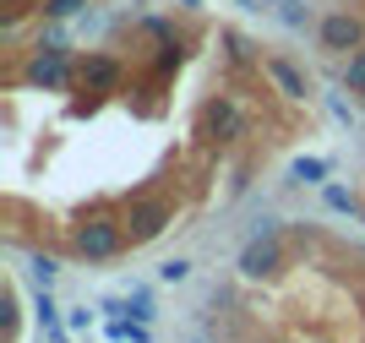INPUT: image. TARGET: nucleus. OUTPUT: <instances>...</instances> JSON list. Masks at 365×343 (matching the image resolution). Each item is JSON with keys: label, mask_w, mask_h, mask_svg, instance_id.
Returning <instances> with one entry per match:
<instances>
[{"label": "nucleus", "mask_w": 365, "mask_h": 343, "mask_svg": "<svg viewBox=\"0 0 365 343\" xmlns=\"http://www.w3.org/2000/svg\"><path fill=\"white\" fill-rule=\"evenodd\" d=\"M76 245H82V256L104 262V256H115V251H120V229H115V224H82Z\"/></svg>", "instance_id": "nucleus-4"}, {"label": "nucleus", "mask_w": 365, "mask_h": 343, "mask_svg": "<svg viewBox=\"0 0 365 343\" xmlns=\"http://www.w3.org/2000/svg\"><path fill=\"white\" fill-rule=\"evenodd\" d=\"M289 175L294 180H322V175H327V158H294Z\"/></svg>", "instance_id": "nucleus-14"}, {"label": "nucleus", "mask_w": 365, "mask_h": 343, "mask_svg": "<svg viewBox=\"0 0 365 343\" xmlns=\"http://www.w3.org/2000/svg\"><path fill=\"white\" fill-rule=\"evenodd\" d=\"M317 39L327 49H338V55H349V49L365 44V22L349 16V11H333V16H322V22H317Z\"/></svg>", "instance_id": "nucleus-1"}, {"label": "nucleus", "mask_w": 365, "mask_h": 343, "mask_svg": "<svg viewBox=\"0 0 365 343\" xmlns=\"http://www.w3.org/2000/svg\"><path fill=\"white\" fill-rule=\"evenodd\" d=\"M88 0H44V16H76Z\"/></svg>", "instance_id": "nucleus-17"}, {"label": "nucleus", "mask_w": 365, "mask_h": 343, "mask_svg": "<svg viewBox=\"0 0 365 343\" xmlns=\"http://www.w3.org/2000/svg\"><path fill=\"white\" fill-rule=\"evenodd\" d=\"M66 76H71L66 49L61 44H38V55H33V66H28V82H38V88H66Z\"/></svg>", "instance_id": "nucleus-2"}, {"label": "nucleus", "mask_w": 365, "mask_h": 343, "mask_svg": "<svg viewBox=\"0 0 365 343\" xmlns=\"http://www.w3.org/2000/svg\"><path fill=\"white\" fill-rule=\"evenodd\" d=\"M82 82H88V88H115V82H120V60L115 55H88L82 60Z\"/></svg>", "instance_id": "nucleus-6"}, {"label": "nucleus", "mask_w": 365, "mask_h": 343, "mask_svg": "<svg viewBox=\"0 0 365 343\" xmlns=\"http://www.w3.org/2000/svg\"><path fill=\"white\" fill-rule=\"evenodd\" d=\"M207 126H213L218 136H240V126H245V115L235 104H229V98H218L213 109H207Z\"/></svg>", "instance_id": "nucleus-8"}, {"label": "nucleus", "mask_w": 365, "mask_h": 343, "mask_svg": "<svg viewBox=\"0 0 365 343\" xmlns=\"http://www.w3.org/2000/svg\"><path fill=\"white\" fill-rule=\"evenodd\" d=\"M267 76H273V82H278L284 93H289V98H305V76L294 71L289 60H267Z\"/></svg>", "instance_id": "nucleus-10"}, {"label": "nucleus", "mask_w": 365, "mask_h": 343, "mask_svg": "<svg viewBox=\"0 0 365 343\" xmlns=\"http://www.w3.org/2000/svg\"><path fill=\"white\" fill-rule=\"evenodd\" d=\"M164 224H169V208H164V202H137V208H131V235H137V240L164 235Z\"/></svg>", "instance_id": "nucleus-5"}, {"label": "nucleus", "mask_w": 365, "mask_h": 343, "mask_svg": "<svg viewBox=\"0 0 365 343\" xmlns=\"http://www.w3.org/2000/svg\"><path fill=\"white\" fill-rule=\"evenodd\" d=\"M33 305H38V327L49 332V343H71V338H66V327H61V305L49 300V289H38V295H33Z\"/></svg>", "instance_id": "nucleus-7"}, {"label": "nucleus", "mask_w": 365, "mask_h": 343, "mask_svg": "<svg viewBox=\"0 0 365 343\" xmlns=\"http://www.w3.org/2000/svg\"><path fill=\"white\" fill-rule=\"evenodd\" d=\"M185 6H197V0H185Z\"/></svg>", "instance_id": "nucleus-18"}, {"label": "nucleus", "mask_w": 365, "mask_h": 343, "mask_svg": "<svg viewBox=\"0 0 365 343\" xmlns=\"http://www.w3.org/2000/svg\"><path fill=\"white\" fill-rule=\"evenodd\" d=\"M278 16H284L289 28H311V11H305L300 0H278Z\"/></svg>", "instance_id": "nucleus-13"}, {"label": "nucleus", "mask_w": 365, "mask_h": 343, "mask_svg": "<svg viewBox=\"0 0 365 343\" xmlns=\"http://www.w3.org/2000/svg\"><path fill=\"white\" fill-rule=\"evenodd\" d=\"M273 267H278V235H251V245L240 251V272L245 278H262Z\"/></svg>", "instance_id": "nucleus-3"}, {"label": "nucleus", "mask_w": 365, "mask_h": 343, "mask_svg": "<svg viewBox=\"0 0 365 343\" xmlns=\"http://www.w3.org/2000/svg\"><path fill=\"white\" fill-rule=\"evenodd\" d=\"M327 208H333V213H360V208H354V196L344 191V185H327Z\"/></svg>", "instance_id": "nucleus-16"}, {"label": "nucleus", "mask_w": 365, "mask_h": 343, "mask_svg": "<svg viewBox=\"0 0 365 343\" xmlns=\"http://www.w3.org/2000/svg\"><path fill=\"white\" fill-rule=\"evenodd\" d=\"M158 278H164V284H185V278H191V262H180V256H175V262H164V267H158Z\"/></svg>", "instance_id": "nucleus-15"}, {"label": "nucleus", "mask_w": 365, "mask_h": 343, "mask_svg": "<svg viewBox=\"0 0 365 343\" xmlns=\"http://www.w3.org/2000/svg\"><path fill=\"white\" fill-rule=\"evenodd\" d=\"M344 82H349L354 93H365V44L349 55V66H344Z\"/></svg>", "instance_id": "nucleus-12"}, {"label": "nucleus", "mask_w": 365, "mask_h": 343, "mask_svg": "<svg viewBox=\"0 0 365 343\" xmlns=\"http://www.w3.org/2000/svg\"><path fill=\"white\" fill-rule=\"evenodd\" d=\"M28 272H33V284H38V289H49L61 267H55V256H33V262H28Z\"/></svg>", "instance_id": "nucleus-11"}, {"label": "nucleus", "mask_w": 365, "mask_h": 343, "mask_svg": "<svg viewBox=\"0 0 365 343\" xmlns=\"http://www.w3.org/2000/svg\"><path fill=\"white\" fill-rule=\"evenodd\" d=\"M104 332L115 343H148V322H137V316H109Z\"/></svg>", "instance_id": "nucleus-9"}]
</instances>
